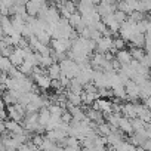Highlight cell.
Instances as JSON below:
<instances>
[{"mask_svg": "<svg viewBox=\"0 0 151 151\" xmlns=\"http://www.w3.org/2000/svg\"><path fill=\"white\" fill-rule=\"evenodd\" d=\"M12 64H11V59L9 58H5V56H2L0 55V71H3V73H9L11 70H12Z\"/></svg>", "mask_w": 151, "mask_h": 151, "instance_id": "cell-21", "label": "cell"}, {"mask_svg": "<svg viewBox=\"0 0 151 151\" xmlns=\"http://www.w3.org/2000/svg\"><path fill=\"white\" fill-rule=\"evenodd\" d=\"M50 46H52V50L55 53L67 55L71 49V40H68V39H52Z\"/></svg>", "mask_w": 151, "mask_h": 151, "instance_id": "cell-3", "label": "cell"}, {"mask_svg": "<svg viewBox=\"0 0 151 151\" xmlns=\"http://www.w3.org/2000/svg\"><path fill=\"white\" fill-rule=\"evenodd\" d=\"M92 108L101 111L102 114H110V113H113V104H111L108 99H102V98L96 99L95 104L92 105Z\"/></svg>", "mask_w": 151, "mask_h": 151, "instance_id": "cell-7", "label": "cell"}, {"mask_svg": "<svg viewBox=\"0 0 151 151\" xmlns=\"http://www.w3.org/2000/svg\"><path fill=\"white\" fill-rule=\"evenodd\" d=\"M65 147L73 148V150H76V151H79V150L82 148L80 141L76 139V138H73V136H67V138H65Z\"/></svg>", "mask_w": 151, "mask_h": 151, "instance_id": "cell-20", "label": "cell"}, {"mask_svg": "<svg viewBox=\"0 0 151 151\" xmlns=\"http://www.w3.org/2000/svg\"><path fill=\"white\" fill-rule=\"evenodd\" d=\"M47 76H49L50 80H59V77H61V67H59L58 62L52 64L47 68Z\"/></svg>", "mask_w": 151, "mask_h": 151, "instance_id": "cell-15", "label": "cell"}, {"mask_svg": "<svg viewBox=\"0 0 151 151\" xmlns=\"http://www.w3.org/2000/svg\"><path fill=\"white\" fill-rule=\"evenodd\" d=\"M79 151H89V150H86V148H80Z\"/></svg>", "mask_w": 151, "mask_h": 151, "instance_id": "cell-27", "label": "cell"}, {"mask_svg": "<svg viewBox=\"0 0 151 151\" xmlns=\"http://www.w3.org/2000/svg\"><path fill=\"white\" fill-rule=\"evenodd\" d=\"M117 129H119V130H122V132H124V133H129V135H132V133H133L130 119H127V117H124V116H122V117H120Z\"/></svg>", "mask_w": 151, "mask_h": 151, "instance_id": "cell-13", "label": "cell"}, {"mask_svg": "<svg viewBox=\"0 0 151 151\" xmlns=\"http://www.w3.org/2000/svg\"><path fill=\"white\" fill-rule=\"evenodd\" d=\"M129 53H130L132 59H133V61H138V62H141L142 58L147 55V52H145L144 49H139V47H130V49H129Z\"/></svg>", "mask_w": 151, "mask_h": 151, "instance_id": "cell-19", "label": "cell"}, {"mask_svg": "<svg viewBox=\"0 0 151 151\" xmlns=\"http://www.w3.org/2000/svg\"><path fill=\"white\" fill-rule=\"evenodd\" d=\"M91 151H108L107 147H93Z\"/></svg>", "mask_w": 151, "mask_h": 151, "instance_id": "cell-25", "label": "cell"}, {"mask_svg": "<svg viewBox=\"0 0 151 151\" xmlns=\"http://www.w3.org/2000/svg\"><path fill=\"white\" fill-rule=\"evenodd\" d=\"M24 58H25V52H24V49H21V47H15V50H14V53L11 55V64L15 67V68H19L21 65H22V62H24Z\"/></svg>", "mask_w": 151, "mask_h": 151, "instance_id": "cell-8", "label": "cell"}, {"mask_svg": "<svg viewBox=\"0 0 151 151\" xmlns=\"http://www.w3.org/2000/svg\"><path fill=\"white\" fill-rule=\"evenodd\" d=\"M136 151H147V150H144V148H141V147H138V148H136Z\"/></svg>", "mask_w": 151, "mask_h": 151, "instance_id": "cell-26", "label": "cell"}, {"mask_svg": "<svg viewBox=\"0 0 151 151\" xmlns=\"http://www.w3.org/2000/svg\"><path fill=\"white\" fill-rule=\"evenodd\" d=\"M5 129L11 132V135H21L25 132V129L22 127L21 123L14 122V120H5Z\"/></svg>", "mask_w": 151, "mask_h": 151, "instance_id": "cell-10", "label": "cell"}, {"mask_svg": "<svg viewBox=\"0 0 151 151\" xmlns=\"http://www.w3.org/2000/svg\"><path fill=\"white\" fill-rule=\"evenodd\" d=\"M6 113H8V117L14 122H18V123H22L24 117L27 116V111H25V107H22L21 104H15V105H9L6 108Z\"/></svg>", "mask_w": 151, "mask_h": 151, "instance_id": "cell-2", "label": "cell"}, {"mask_svg": "<svg viewBox=\"0 0 151 151\" xmlns=\"http://www.w3.org/2000/svg\"><path fill=\"white\" fill-rule=\"evenodd\" d=\"M49 120H50L49 108H42V110L39 111V124H40V126H43V127L46 129V126H47Z\"/></svg>", "mask_w": 151, "mask_h": 151, "instance_id": "cell-17", "label": "cell"}, {"mask_svg": "<svg viewBox=\"0 0 151 151\" xmlns=\"http://www.w3.org/2000/svg\"><path fill=\"white\" fill-rule=\"evenodd\" d=\"M141 148H144V150H147V151H151V139H145L144 144L141 145Z\"/></svg>", "mask_w": 151, "mask_h": 151, "instance_id": "cell-23", "label": "cell"}, {"mask_svg": "<svg viewBox=\"0 0 151 151\" xmlns=\"http://www.w3.org/2000/svg\"><path fill=\"white\" fill-rule=\"evenodd\" d=\"M33 80H34V83H36V86H37V88H40V89H43V91H47V89H50L52 80L49 79L47 73H43V74L37 76V77H36V79H33Z\"/></svg>", "mask_w": 151, "mask_h": 151, "instance_id": "cell-11", "label": "cell"}, {"mask_svg": "<svg viewBox=\"0 0 151 151\" xmlns=\"http://www.w3.org/2000/svg\"><path fill=\"white\" fill-rule=\"evenodd\" d=\"M124 91H126V95H127V98H129L130 101H135V99L139 98L141 89H139V86H138L133 80H129V82L124 85Z\"/></svg>", "mask_w": 151, "mask_h": 151, "instance_id": "cell-6", "label": "cell"}, {"mask_svg": "<svg viewBox=\"0 0 151 151\" xmlns=\"http://www.w3.org/2000/svg\"><path fill=\"white\" fill-rule=\"evenodd\" d=\"M86 117H88L92 123H95L96 126L105 123V117H104V114H102L101 111L95 110V108H89V110L86 111Z\"/></svg>", "mask_w": 151, "mask_h": 151, "instance_id": "cell-9", "label": "cell"}, {"mask_svg": "<svg viewBox=\"0 0 151 151\" xmlns=\"http://www.w3.org/2000/svg\"><path fill=\"white\" fill-rule=\"evenodd\" d=\"M67 95V102H70L71 105L74 107H82L83 102H82V95H77V93H73V92H65Z\"/></svg>", "mask_w": 151, "mask_h": 151, "instance_id": "cell-16", "label": "cell"}, {"mask_svg": "<svg viewBox=\"0 0 151 151\" xmlns=\"http://www.w3.org/2000/svg\"><path fill=\"white\" fill-rule=\"evenodd\" d=\"M6 46H8V43H6L5 37H0V52H2V50H3Z\"/></svg>", "mask_w": 151, "mask_h": 151, "instance_id": "cell-24", "label": "cell"}, {"mask_svg": "<svg viewBox=\"0 0 151 151\" xmlns=\"http://www.w3.org/2000/svg\"><path fill=\"white\" fill-rule=\"evenodd\" d=\"M49 5L43 0H37V2H27L25 3V9H27V15L28 17H33V18H37L40 12H43Z\"/></svg>", "mask_w": 151, "mask_h": 151, "instance_id": "cell-4", "label": "cell"}, {"mask_svg": "<svg viewBox=\"0 0 151 151\" xmlns=\"http://www.w3.org/2000/svg\"><path fill=\"white\" fill-rule=\"evenodd\" d=\"M59 64V67H61V76H65L67 79H70V80H73V79H76L79 76V73H80V68H79V65L76 64L73 59H64V61H61V62H58Z\"/></svg>", "mask_w": 151, "mask_h": 151, "instance_id": "cell-1", "label": "cell"}, {"mask_svg": "<svg viewBox=\"0 0 151 151\" xmlns=\"http://www.w3.org/2000/svg\"><path fill=\"white\" fill-rule=\"evenodd\" d=\"M68 92H73V93L82 95V93H83V85H80L77 79H73V80H70V85H68Z\"/></svg>", "mask_w": 151, "mask_h": 151, "instance_id": "cell-18", "label": "cell"}, {"mask_svg": "<svg viewBox=\"0 0 151 151\" xmlns=\"http://www.w3.org/2000/svg\"><path fill=\"white\" fill-rule=\"evenodd\" d=\"M116 61H117L120 65H127V64H130L133 59H132L129 50L123 49V50H119V52L116 53Z\"/></svg>", "mask_w": 151, "mask_h": 151, "instance_id": "cell-12", "label": "cell"}, {"mask_svg": "<svg viewBox=\"0 0 151 151\" xmlns=\"http://www.w3.org/2000/svg\"><path fill=\"white\" fill-rule=\"evenodd\" d=\"M95 52L102 53V55H107V53L114 52L113 39H111V37H101V39L96 42V50H95Z\"/></svg>", "mask_w": 151, "mask_h": 151, "instance_id": "cell-5", "label": "cell"}, {"mask_svg": "<svg viewBox=\"0 0 151 151\" xmlns=\"http://www.w3.org/2000/svg\"><path fill=\"white\" fill-rule=\"evenodd\" d=\"M122 113L127 119H136V104H126L122 105Z\"/></svg>", "mask_w": 151, "mask_h": 151, "instance_id": "cell-14", "label": "cell"}, {"mask_svg": "<svg viewBox=\"0 0 151 151\" xmlns=\"http://www.w3.org/2000/svg\"><path fill=\"white\" fill-rule=\"evenodd\" d=\"M124 45H126V42L123 40V39H120V37H116V39H113V46H114V50H123V47H124Z\"/></svg>", "mask_w": 151, "mask_h": 151, "instance_id": "cell-22", "label": "cell"}]
</instances>
